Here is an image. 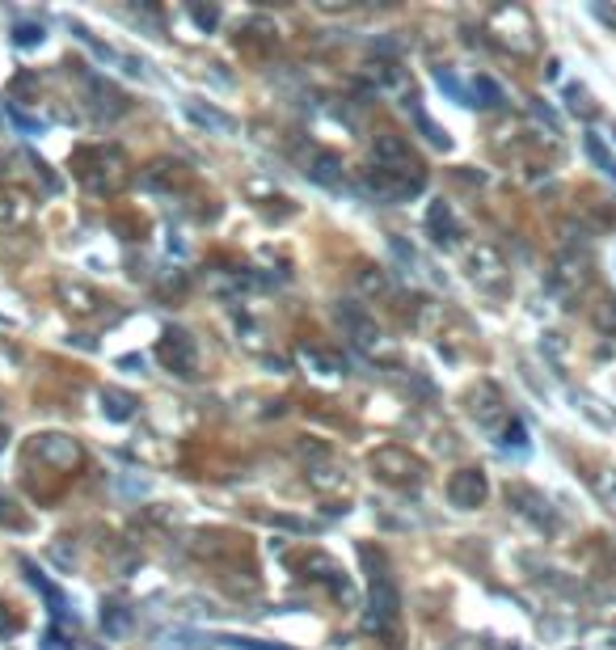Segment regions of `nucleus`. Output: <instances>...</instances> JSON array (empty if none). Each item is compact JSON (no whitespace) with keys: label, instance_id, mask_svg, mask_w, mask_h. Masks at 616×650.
<instances>
[{"label":"nucleus","instance_id":"f257e3e1","mask_svg":"<svg viewBox=\"0 0 616 650\" xmlns=\"http://www.w3.org/2000/svg\"><path fill=\"white\" fill-rule=\"evenodd\" d=\"M371 469H376L384 481H401V486H409V481L419 486L422 473H427L422 461H414V456H409L406 448H397V443H389V448H380V452L371 456Z\"/></svg>","mask_w":616,"mask_h":650},{"label":"nucleus","instance_id":"f03ea898","mask_svg":"<svg viewBox=\"0 0 616 650\" xmlns=\"http://www.w3.org/2000/svg\"><path fill=\"white\" fill-rule=\"evenodd\" d=\"M30 456H38V461H47V465H55L60 473H72V469H81V448H76L68 435H34V443H30Z\"/></svg>","mask_w":616,"mask_h":650},{"label":"nucleus","instance_id":"7ed1b4c3","mask_svg":"<svg viewBox=\"0 0 616 650\" xmlns=\"http://www.w3.org/2000/svg\"><path fill=\"white\" fill-rule=\"evenodd\" d=\"M160 359L165 368H173L178 376H195V338L186 330H165V343H160Z\"/></svg>","mask_w":616,"mask_h":650},{"label":"nucleus","instance_id":"20e7f679","mask_svg":"<svg viewBox=\"0 0 616 650\" xmlns=\"http://www.w3.org/2000/svg\"><path fill=\"white\" fill-rule=\"evenodd\" d=\"M486 494H490V486H486V478H481L477 469H460V473H452V481H448L452 507H481Z\"/></svg>","mask_w":616,"mask_h":650},{"label":"nucleus","instance_id":"39448f33","mask_svg":"<svg viewBox=\"0 0 616 650\" xmlns=\"http://www.w3.org/2000/svg\"><path fill=\"white\" fill-rule=\"evenodd\" d=\"M0 524L17 528V532H25V528H30V516H25V511H17V503H13L5 490H0Z\"/></svg>","mask_w":616,"mask_h":650},{"label":"nucleus","instance_id":"423d86ee","mask_svg":"<svg viewBox=\"0 0 616 650\" xmlns=\"http://www.w3.org/2000/svg\"><path fill=\"white\" fill-rule=\"evenodd\" d=\"M313 178H317V182H333V178H338V157H330V152H317V157H313Z\"/></svg>","mask_w":616,"mask_h":650},{"label":"nucleus","instance_id":"0eeeda50","mask_svg":"<svg viewBox=\"0 0 616 650\" xmlns=\"http://www.w3.org/2000/svg\"><path fill=\"white\" fill-rule=\"evenodd\" d=\"M106 410H111V418H127L131 414V397L127 393H106Z\"/></svg>","mask_w":616,"mask_h":650},{"label":"nucleus","instance_id":"6e6552de","mask_svg":"<svg viewBox=\"0 0 616 650\" xmlns=\"http://www.w3.org/2000/svg\"><path fill=\"white\" fill-rule=\"evenodd\" d=\"M17 43H22V47H30V43H43V30H34V25H22V30H17Z\"/></svg>","mask_w":616,"mask_h":650},{"label":"nucleus","instance_id":"1a4fd4ad","mask_svg":"<svg viewBox=\"0 0 616 650\" xmlns=\"http://www.w3.org/2000/svg\"><path fill=\"white\" fill-rule=\"evenodd\" d=\"M0 440H5V431H0Z\"/></svg>","mask_w":616,"mask_h":650}]
</instances>
